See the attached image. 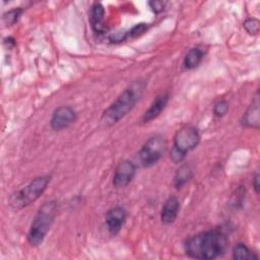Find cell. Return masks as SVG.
I'll list each match as a JSON object with an SVG mask.
<instances>
[{
  "mask_svg": "<svg viewBox=\"0 0 260 260\" xmlns=\"http://www.w3.org/2000/svg\"><path fill=\"white\" fill-rule=\"evenodd\" d=\"M200 132L193 125H185L180 128L175 136L173 146L170 151V158L174 164L182 162L186 154L195 149L200 142Z\"/></svg>",
  "mask_w": 260,
  "mask_h": 260,
  "instance_id": "277c9868",
  "label": "cell"
},
{
  "mask_svg": "<svg viewBox=\"0 0 260 260\" xmlns=\"http://www.w3.org/2000/svg\"><path fill=\"white\" fill-rule=\"evenodd\" d=\"M232 257L236 260H250V259H258V255L252 252L248 246L244 243H238L234 246L232 251Z\"/></svg>",
  "mask_w": 260,
  "mask_h": 260,
  "instance_id": "2e32d148",
  "label": "cell"
},
{
  "mask_svg": "<svg viewBox=\"0 0 260 260\" xmlns=\"http://www.w3.org/2000/svg\"><path fill=\"white\" fill-rule=\"evenodd\" d=\"M127 218V211L122 206H114L110 208L105 217V222L107 230L111 236H116L119 234L123 228Z\"/></svg>",
  "mask_w": 260,
  "mask_h": 260,
  "instance_id": "9c48e42d",
  "label": "cell"
},
{
  "mask_svg": "<svg viewBox=\"0 0 260 260\" xmlns=\"http://www.w3.org/2000/svg\"><path fill=\"white\" fill-rule=\"evenodd\" d=\"M22 13H23L22 8L18 7V8L10 9L2 15V21L5 24V26H11L18 21V19L20 18Z\"/></svg>",
  "mask_w": 260,
  "mask_h": 260,
  "instance_id": "e0dca14e",
  "label": "cell"
},
{
  "mask_svg": "<svg viewBox=\"0 0 260 260\" xmlns=\"http://www.w3.org/2000/svg\"><path fill=\"white\" fill-rule=\"evenodd\" d=\"M167 140L161 135L148 138L138 152V157L144 168H150L158 162L167 150Z\"/></svg>",
  "mask_w": 260,
  "mask_h": 260,
  "instance_id": "8992f818",
  "label": "cell"
},
{
  "mask_svg": "<svg viewBox=\"0 0 260 260\" xmlns=\"http://www.w3.org/2000/svg\"><path fill=\"white\" fill-rule=\"evenodd\" d=\"M180 211V201L176 196H170L164 203L160 211V220L164 224L173 223Z\"/></svg>",
  "mask_w": 260,
  "mask_h": 260,
  "instance_id": "8fae6325",
  "label": "cell"
},
{
  "mask_svg": "<svg viewBox=\"0 0 260 260\" xmlns=\"http://www.w3.org/2000/svg\"><path fill=\"white\" fill-rule=\"evenodd\" d=\"M4 45H6L8 49H12L15 46V40L12 37H8L4 39Z\"/></svg>",
  "mask_w": 260,
  "mask_h": 260,
  "instance_id": "cb8c5ba5",
  "label": "cell"
},
{
  "mask_svg": "<svg viewBox=\"0 0 260 260\" xmlns=\"http://www.w3.org/2000/svg\"><path fill=\"white\" fill-rule=\"evenodd\" d=\"M105 8L102 3L95 2L92 4L89 13V20L92 29L96 34H105L108 31V27L104 22Z\"/></svg>",
  "mask_w": 260,
  "mask_h": 260,
  "instance_id": "4fadbf2b",
  "label": "cell"
},
{
  "mask_svg": "<svg viewBox=\"0 0 260 260\" xmlns=\"http://www.w3.org/2000/svg\"><path fill=\"white\" fill-rule=\"evenodd\" d=\"M127 39H128V31H126V30L115 31V32L111 34L110 37H109V40L112 43H121V42H124Z\"/></svg>",
  "mask_w": 260,
  "mask_h": 260,
  "instance_id": "44dd1931",
  "label": "cell"
},
{
  "mask_svg": "<svg viewBox=\"0 0 260 260\" xmlns=\"http://www.w3.org/2000/svg\"><path fill=\"white\" fill-rule=\"evenodd\" d=\"M243 27L245 28V30L251 35V36H255L259 32L260 30V21L255 18V17H250L247 18L244 22H243Z\"/></svg>",
  "mask_w": 260,
  "mask_h": 260,
  "instance_id": "ac0fdd59",
  "label": "cell"
},
{
  "mask_svg": "<svg viewBox=\"0 0 260 260\" xmlns=\"http://www.w3.org/2000/svg\"><path fill=\"white\" fill-rule=\"evenodd\" d=\"M206 52L200 47H193L189 49V51L186 53L184 60H183V65L187 70H192L195 69L200 65L202 62Z\"/></svg>",
  "mask_w": 260,
  "mask_h": 260,
  "instance_id": "5bb4252c",
  "label": "cell"
},
{
  "mask_svg": "<svg viewBox=\"0 0 260 260\" xmlns=\"http://www.w3.org/2000/svg\"><path fill=\"white\" fill-rule=\"evenodd\" d=\"M229 111V103L225 100H219L213 105L212 113L215 117L221 118L223 117Z\"/></svg>",
  "mask_w": 260,
  "mask_h": 260,
  "instance_id": "ffe728a7",
  "label": "cell"
},
{
  "mask_svg": "<svg viewBox=\"0 0 260 260\" xmlns=\"http://www.w3.org/2000/svg\"><path fill=\"white\" fill-rule=\"evenodd\" d=\"M259 174L256 173L255 176L253 177V180H252V185H253V188H254V191L256 194H259V187H260V184H259Z\"/></svg>",
  "mask_w": 260,
  "mask_h": 260,
  "instance_id": "603a6c76",
  "label": "cell"
},
{
  "mask_svg": "<svg viewBox=\"0 0 260 260\" xmlns=\"http://www.w3.org/2000/svg\"><path fill=\"white\" fill-rule=\"evenodd\" d=\"M77 118L75 110L69 106L56 108L50 119V126L54 131H62L71 126Z\"/></svg>",
  "mask_w": 260,
  "mask_h": 260,
  "instance_id": "52a82bcc",
  "label": "cell"
},
{
  "mask_svg": "<svg viewBox=\"0 0 260 260\" xmlns=\"http://www.w3.org/2000/svg\"><path fill=\"white\" fill-rule=\"evenodd\" d=\"M51 176H40L31 180L25 187L10 196L9 205L14 210H20L37 201L47 189Z\"/></svg>",
  "mask_w": 260,
  "mask_h": 260,
  "instance_id": "5b68a950",
  "label": "cell"
},
{
  "mask_svg": "<svg viewBox=\"0 0 260 260\" xmlns=\"http://www.w3.org/2000/svg\"><path fill=\"white\" fill-rule=\"evenodd\" d=\"M57 210V202L53 200L45 202L39 208L31 221L26 237L27 242L31 247H38L44 242L47 234L55 221Z\"/></svg>",
  "mask_w": 260,
  "mask_h": 260,
  "instance_id": "7a4b0ae2",
  "label": "cell"
},
{
  "mask_svg": "<svg viewBox=\"0 0 260 260\" xmlns=\"http://www.w3.org/2000/svg\"><path fill=\"white\" fill-rule=\"evenodd\" d=\"M170 100L169 92H162L155 96V99L150 104L149 108L144 112L141 120L143 123H148L155 118H157L160 113L166 109Z\"/></svg>",
  "mask_w": 260,
  "mask_h": 260,
  "instance_id": "30bf717a",
  "label": "cell"
},
{
  "mask_svg": "<svg viewBox=\"0 0 260 260\" xmlns=\"http://www.w3.org/2000/svg\"><path fill=\"white\" fill-rule=\"evenodd\" d=\"M141 86L138 87L129 86L125 88L117 99L105 110L102 116V120L105 124L112 126L123 119L128 113L135 107L142 91Z\"/></svg>",
  "mask_w": 260,
  "mask_h": 260,
  "instance_id": "3957f363",
  "label": "cell"
},
{
  "mask_svg": "<svg viewBox=\"0 0 260 260\" xmlns=\"http://www.w3.org/2000/svg\"><path fill=\"white\" fill-rule=\"evenodd\" d=\"M228 246V236L219 228L198 233L187 239L184 245L187 256L201 260H212L222 256Z\"/></svg>",
  "mask_w": 260,
  "mask_h": 260,
  "instance_id": "6da1fadb",
  "label": "cell"
},
{
  "mask_svg": "<svg viewBox=\"0 0 260 260\" xmlns=\"http://www.w3.org/2000/svg\"><path fill=\"white\" fill-rule=\"evenodd\" d=\"M260 124L259 116V94L256 92L251 105L248 107L242 118V125L247 128L258 129Z\"/></svg>",
  "mask_w": 260,
  "mask_h": 260,
  "instance_id": "7c38bea8",
  "label": "cell"
},
{
  "mask_svg": "<svg viewBox=\"0 0 260 260\" xmlns=\"http://www.w3.org/2000/svg\"><path fill=\"white\" fill-rule=\"evenodd\" d=\"M193 177V170L188 164L181 165L174 175V186L176 189L183 188Z\"/></svg>",
  "mask_w": 260,
  "mask_h": 260,
  "instance_id": "9a60e30c",
  "label": "cell"
},
{
  "mask_svg": "<svg viewBox=\"0 0 260 260\" xmlns=\"http://www.w3.org/2000/svg\"><path fill=\"white\" fill-rule=\"evenodd\" d=\"M149 25L145 22H140L135 24L134 26H132L129 30H128V39H135L138 38L140 36H142L144 32L147 31Z\"/></svg>",
  "mask_w": 260,
  "mask_h": 260,
  "instance_id": "d6986e66",
  "label": "cell"
},
{
  "mask_svg": "<svg viewBox=\"0 0 260 260\" xmlns=\"http://www.w3.org/2000/svg\"><path fill=\"white\" fill-rule=\"evenodd\" d=\"M136 174V166L128 159L118 164L113 176V185L115 188H125L128 186Z\"/></svg>",
  "mask_w": 260,
  "mask_h": 260,
  "instance_id": "ba28073f",
  "label": "cell"
},
{
  "mask_svg": "<svg viewBox=\"0 0 260 260\" xmlns=\"http://www.w3.org/2000/svg\"><path fill=\"white\" fill-rule=\"evenodd\" d=\"M166 5H167V1H161V0H152L148 2V6L156 14L160 13L165 9Z\"/></svg>",
  "mask_w": 260,
  "mask_h": 260,
  "instance_id": "7402d4cb",
  "label": "cell"
}]
</instances>
